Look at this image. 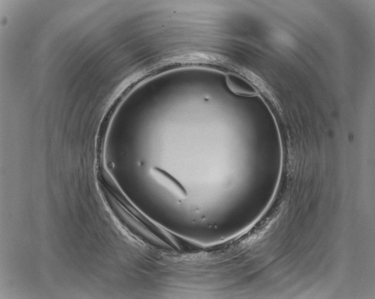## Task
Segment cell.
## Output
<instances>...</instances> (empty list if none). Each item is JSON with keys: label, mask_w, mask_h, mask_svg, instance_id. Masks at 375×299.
Masks as SVG:
<instances>
[{"label": "cell", "mask_w": 375, "mask_h": 299, "mask_svg": "<svg viewBox=\"0 0 375 299\" xmlns=\"http://www.w3.org/2000/svg\"><path fill=\"white\" fill-rule=\"evenodd\" d=\"M156 173H158L160 179L169 187V188L173 190V191L176 192L177 194L183 196V197L186 195L185 189L183 188V186L181 185L176 179L172 177L170 174L161 170H156Z\"/></svg>", "instance_id": "cell-1"}]
</instances>
